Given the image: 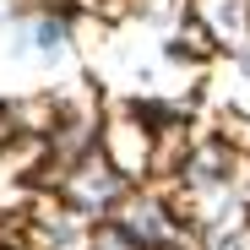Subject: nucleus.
I'll return each mask as SVG.
<instances>
[{"mask_svg":"<svg viewBox=\"0 0 250 250\" xmlns=\"http://www.w3.org/2000/svg\"><path fill=\"white\" fill-rule=\"evenodd\" d=\"M0 250H22V245H0Z\"/></svg>","mask_w":250,"mask_h":250,"instance_id":"nucleus-11","label":"nucleus"},{"mask_svg":"<svg viewBox=\"0 0 250 250\" xmlns=\"http://www.w3.org/2000/svg\"><path fill=\"white\" fill-rule=\"evenodd\" d=\"M131 190L109 163L98 158V152H87V158H76V163H65L60 169V180H55V201L65 207V212H82V218H109L114 207H120V196Z\"/></svg>","mask_w":250,"mask_h":250,"instance_id":"nucleus-1","label":"nucleus"},{"mask_svg":"<svg viewBox=\"0 0 250 250\" xmlns=\"http://www.w3.org/2000/svg\"><path fill=\"white\" fill-rule=\"evenodd\" d=\"M98 158L131 185V180H147V158H152V131L136 125L131 114H114L98 125Z\"/></svg>","mask_w":250,"mask_h":250,"instance_id":"nucleus-2","label":"nucleus"},{"mask_svg":"<svg viewBox=\"0 0 250 250\" xmlns=\"http://www.w3.org/2000/svg\"><path fill=\"white\" fill-rule=\"evenodd\" d=\"M65 33H71V22H65V11H44L33 22V44L44 49V55H55L60 44H65Z\"/></svg>","mask_w":250,"mask_h":250,"instance_id":"nucleus-8","label":"nucleus"},{"mask_svg":"<svg viewBox=\"0 0 250 250\" xmlns=\"http://www.w3.org/2000/svg\"><path fill=\"white\" fill-rule=\"evenodd\" d=\"M212 38H207V27L196 22V17H185L180 22V38H174V44H169V55H190V60H212Z\"/></svg>","mask_w":250,"mask_h":250,"instance_id":"nucleus-6","label":"nucleus"},{"mask_svg":"<svg viewBox=\"0 0 250 250\" xmlns=\"http://www.w3.org/2000/svg\"><path fill=\"white\" fill-rule=\"evenodd\" d=\"M87 250H142L131 234H125L114 218H98L93 229H87Z\"/></svg>","mask_w":250,"mask_h":250,"instance_id":"nucleus-7","label":"nucleus"},{"mask_svg":"<svg viewBox=\"0 0 250 250\" xmlns=\"http://www.w3.org/2000/svg\"><path fill=\"white\" fill-rule=\"evenodd\" d=\"M114 223L131 234L142 250H163L174 239V212H169V201L152 196V190H125L120 207H114Z\"/></svg>","mask_w":250,"mask_h":250,"instance_id":"nucleus-3","label":"nucleus"},{"mask_svg":"<svg viewBox=\"0 0 250 250\" xmlns=\"http://www.w3.org/2000/svg\"><path fill=\"white\" fill-rule=\"evenodd\" d=\"M163 250H196V245H185V239H169V245H163Z\"/></svg>","mask_w":250,"mask_h":250,"instance_id":"nucleus-10","label":"nucleus"},{"mask_svg":"<svg viewBox=\"0 0 250 250\" xmlns=\"http://www.w3.org/2000/svg\"><path fill=\"white\" fill-rule=\"evenodd\" d=\"M185 158H190V125H185V120L152 131V158H147V174H152V180H180Z\"/></svg>","mask_w":250,"mask_h":250,"instance_id":"nucleus-5","label":"nucleus"},{"mask_svg":"<svg viewBox=\"0 0 250 250\" xmlns=\"http://www.w3.org/2000/svg\"><path fill=\"white\" fill-rule=\"evenodd\" d=\"M190 17L207 27V38H212V44L239 49L245 33H250V0H196Z\"/></svg>","mask_w":250,"mask_h":250,"instance_id":"nucleus-4","label":"nucleus"},{"mask_svg":"<svg viewBox=\"0 0 250 250\" xmlns=\"http://www.w3.org/2000/svg\"><path fill=\"white\" fill-rule=\"evenodd\" d=\"M207 250H250V229H239V234H223V239H207Z\"/></svg>","mask_w":250,"mask_h":250,"instance_id":"nucleus-9","label":"nucleus"}]
</instances>
